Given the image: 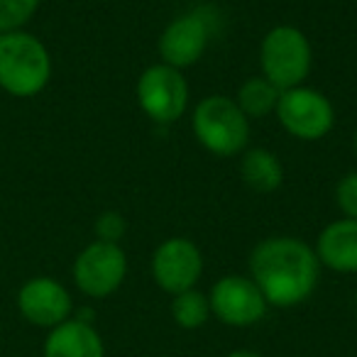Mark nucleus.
<instances>
[{
  "label": "nucleus",
  "mask_w": 357,
  "mask_h": 357,
  "mask_svg": "<svg viewBox=\"0 0 357 357\" xmlns=\"http://www.w3.org/2000/svg\"><path fill=\"white\" fill-rule=\"evenodd\" d=\"M172 316L178 328H184V331H196V328L204 326L211 316L208 296L196 291V289L176 294L172 301Z\"/></svg>",
  "instance_id": "16"
},
{
  "label": "nucleus",
  "mask_w": 357,
  "mask_h": 357,
  "mask_svg": "<svg viewBox=\"0 0 357 357\" xmlns=\"http://www.w3.org/2000/svg\"><path fill=\"white\" fill-rule=\"evenodd\" d=\"M240 176L255 194H274L284 181V167L272 149H248L240 162Z\"/></svg>",
  "instance_id": "14"
},
{
  "label": "nucleus",
  "mask_w": 357,
  "mask_h": 357,
  "mask_svg": "<svg viewBox=\"0 0 357 357\" xmlns=\"http://www.w3.org/2000/svg\"><path fill=\"white\" fill-rule=\"evenodd\" d=\"M125 230H128V223H125V218L118 211H105L96 220V240H103V243L120 245Z\"/></svg>",
  "instance_id": "19"
},
{
  "label": "nucleus",
  "mask_w": 357,
  "mask_h": 357,
  "mask_svg": "<svg viewBox=\"0 0 357 357\" xmlns=\"http://www.w3.org/2000/svg\"><path fill=\"white\" fill-rule=\"evenodd\" d=\"M45 357H105V347L91 323L69 318L50 331Z\"/></svg>",
  "instance_id": "13"
},
{
  "label": "nucleus",
  "mask_w": 357,
  "mask_h": 357,
  "mask_svg": "<svg viewBox=\"0 0 357 357\" xmlns=\"http://www.w3.org/2000/svg\"><path fill=\"white\" fill-rule=\"evenodd\" d=\"M211 313L225 326L248 328L262 321L267 313V298L262 296L259 287L248 277L228 274L218 279L208 294Z\"/></svg>",
  "instance_id": "9"
},
{
  "label": "nucleus",
  "mask_w": 357,
  "mask_h": 357,
  "mask_svg": "<svg viewBox=\"0 0 357 357\" xmlns=\"http://www.w3.org/2000/svg\"><path fill=\"white\" fill-rule=\"evenodd\" d=\"M52 79V54L40 37L25 30L0 35V89L15 98H32Z\"/></svg>",
  "instance_id": "2"
},
{
  "label": "nucleus",
  "mask_w": 357,
  "mask_h": 357,
  "mask_svg": "<svg viewBox=\"0 0 357 357\" xmlns=\"http://www.w3.org/2000/svg\"><path fill=\"white\" fill-rule=\"evenodd\" d=\"M137 103L149 120L159 125L176 123L189 105V81L178 69L167 64H152L137 79Z\"/></svg>",
  "instance_id": "7"
},
{
  "label": "nucleus",
  "mask_w": 357,
  "mask_h": 357,
  "mask_svg": "<svg viewBox=\"0 0 357 357\" xmlns=\"http://www.w3.org/2000/svg\"><path fill=\"white\" fill-rule=\"evenodd\" d=\"M262 76L279 91L303 86L313 66V50L308 37L294 25H277L262 37L259 45Z\"/></svg>",
  "instance_id": "4"
},
{
  "label": "nucleus",
  "mask_w": 357,
  "mask_h": 357,
  "mask_svg": "<svg viewBox=\"0 0 357 357\" xmlns=\"http://www.w3.org/2000/svg\"><path fill=\"white\" fill-rule=\"evenodd\" d=\"M335 204L345 218L357 220V172H350L337 181Z\"/></svg>",
  "instance_id": "18"
},
{
  "label": "nucleus",
  "mask_w": 357,
  "mask_h": 357,
  "mask_svg": "<svg viewBox=\"0 0 357 357\" xmlns=\"http://www.w3.org/2000/svg\"><path fill=\"white\" fill-rule=\"evenodd\" d=\"M352 147H355V154H357V130H355V135H352Z\"/></svg>",
  "instance_id": "21"
},
{
  "label": "nucleus",
  "mask_w": 357,
  "mask_h": 357,
  "mask_svg": "<svg viewBox=\"0 0 357 357\" xmlns=\"http://www.w3.org/2000/svg\"><path fill=\"white\" fill-rule=\"evenodd\" d=\"M318 262L323 267L333 269L337 274H355L357 272V220L337 218L321 230L316 240Z\"/></svg>",
  "instance_id": "12"
},
{
  "label": "nucleus",
  "mask_w": 357,
  "mask_h": 357,
  "mask_svg": "<svg viewBox=\"0 0 357 357\" xmlns=\"http://www.w3.org/2000/svg\"><path fill=\"white\" fill-rule=\"evenodd\" d=\"M218 30V13L211 6H201L184 15L174 17L159 35L157 50L162 64L174 69H189L204 56Z\"/></svg>",
  "instance_id": "5"
},
{
  "label": "nucleus",
  "mask_w": 357,
  "mask_h": 357,
  "mask_svg": "<svg viewBox=\"0 0 357 357\" xmlns=\"http://www.w3.org/2000/svg\"><path fill=\"white\" fill-rule=\"evenodd\" d=\"M355 301H357V296H355Z\"/></svg>",
  "instance_id": "22"
},
{
  "label": "nucleus",
  "mask_w": 357,
  "mask_h": 357,
  "mask_svg": "<svg viewBox=\"0 0 357 357\" xmlns=\"http://www.w3.org/2000/svg\"><path fill=\"white\" fill-rule=\"evenodd\" d=\"M279 96H282V91L272 81H267L264 76H252L238 89L235 103L248 115V120H257L267 118V115H272L277 110Z\"/></svg>",
  "instance_id": "15"
},
{
  "label": "nucleus",
  "mask_w": 357,
  "mask_h": 357,
  "mask_svg": "<svg viewBox=\"0 0 357 357\" xmlns=\"http://www.w3.org/2000/svg\"><path fill=\"white\" fill-rule=\"evenodd\" d=\"M228 357H262L259 352H252V350H235V352H230Z\"/></svg>",
  "instance_id": "20"
},
{
  "label": "nucleus",
  "mask_w": 357,
  "mask_h": 357,
  "mask_svg": "<svg viewBox=\"0 0 357 357\" xmlns=\"http://www.w3.org/2000/svg\"><path fill=\"white\" fill-rule=\"evenodd\" d=\"M274 115H277L279 125L301 142L323 139L335 125L333 103L326 93L311 89V86L282 91Z\"/></svg>",
  "instance_id": "6"
},
{
  "label": "nucleus",
  "mask_w": 357,
  "mask_h": 357,
  "mask_svg": "<svg viewBox=\"0 0 357 357\" xmlns=\"http://www.w3.org/2000/svg\"><path fill=\"white\" fill-rule=\"evenodd\" d=\"M191 130L196 142L215 157H235L250 142L248 115L228 96H206L194 108Z\"/></svg>",
  "instance_id": "3"
},
{
  "label": "nucleus",
  "mask_w": 357,
  "mask_h": 357,
  "mask_svg": "<svg viewBox=\"0 0 357 357\" xmlns=\"http://www.w3.org/2000/svg\"><path fill=\"white\" fill-rule=\"evenodd\" d=\"M204 274V255L189 238H169L152 255V277L162 291L176 294L196 289Z\"/></svg>",
  "instance_id": "10"
},
{
  "label": "nucleus",
  "mask_w": 357,
  "mask_h": 357,
  "mask_svg": "<svg viewBox=\"0 0 357 357\" xmlns=\"http://www.w3.org/2000/svg\"><path fill=\"white\" fill-rule=\"evenodd\" d=\"M42 0H0V35L25 30L37 15Z\"/></svg>",
  "instance_id": "17"
},
{
  "label": "nucleus",
  "mask_w": 357,
  "mask_h": 357,
  "mask_svg": "<svg viewBox=\"0 0 357 357\" xmlns=\"http://www.w3.org/2000/svg\"><path fill=\"white\" fill-rule=\"evenodd\" d=\"M250 279L259 287L267 303L291 308L316 291L321 262L303 240L277 235L255 245L250 255Z\"/></svg>",
  "instance_id": "1"
},
{
  "label": "nucleus",
  "mask_w": 357,
  "mask_h": 357,
  "mask_svg": "<svg viewBox=\"0 0 357 357\" xmlns=\"http://www.w3.org/2000/svg\"><path fill=\"white\" fill-rule=\"evenodd\" d=\"M128 274V257L115 243L93 240L74 259V282L81 294L105 298L120 289Z\"/></svg>",
  "instance_id": "8"
},
{
  "label": "nucleus",
  "mask_w": 357,
  "mask_h": 357,
  "mask_svg": "<svg viewBox=\"0 0 357 357\" xmlns=\"http://www.w3.org/2000/svg\"><path fill=\"white\" fill-rule=\"evenodd\" d=\"M17 311L27 323L52 331L59 323L69 321L74 301L61 282L52 277H32L17 291Z\"/></svg>",
  "instance_id": "11"
}]
</instances>
